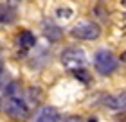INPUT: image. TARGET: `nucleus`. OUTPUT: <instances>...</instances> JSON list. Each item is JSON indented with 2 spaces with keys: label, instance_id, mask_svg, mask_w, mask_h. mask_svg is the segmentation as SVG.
<instances>
[{
  "label": "nucleus",
  "instance_id": "9d476101",
  "mask_svg": "<svg viewBox=\"0 0 126 122\" xmlns=\"http://www.w3.org/2000/svg\"><path fill=\"white\" fill-rule=\"evenodd\" d=\"M74 74V77H76L78 81H81L83 84H88L90 81H92V77H90V74L85 70V68H78V70H72Z\"/></svg>",
  "mask_w": 126,
  "mask_h": 122
},
{
  "label": "nucleus",
  "instance_id": "7ed1b4c3",
  "mask_svg": "<svg viewBox=\"0 0 126 122\" xmlns=\"http://www.w3.org/2000/svg\"><path fill=\"white\" fill-rule=\"evenodd\" d=\"M61 63L70 70H78V68H83L87 65V56L78 47H67L61 52Z\"/></svg>",
  "mask_w": 126,
  "mask_h": 122
},
{
  "label": "nucleus",
  "instance_id": "f03ea898",
  "mask_svg": "<svg viewBox=\"0 0 126 122\" xmlns=\"http://www.w3.org/2000/svg\"><path fill=\"white\" fill-rule=\"evenodd\" d=\"M4 108H5L4 111L16 122H24L29 117V108H27V104L22 101L20 97H7Z\"/></svg>",
  "mask_w": 126,
  "mask_h": 122
},
{
  "label": "nucleus",
  "instance_id": "ddd939ff",
  "mask_svg": "<svg viewBox=\"0 0 126 122\" xmlns=\"http://www.w3.org/2000/svg\"><path fill=\"white\" fill-rule=\"evenodd\" d=\"M0 72H2V63H0Z\"/></svg>",
  "mask_w": 126,
  "mask_h": 122
},
{
  "label": "nucleus",
  "instance_id": "39448f33",
  "mask_svg": "<svg viewBox=\"0 0 126 122\" xmlns=\"http://www.w3.org/2000/svg\"><path fill=\"white\" fill-rule=\"evenodd\" d=\"M58 120H60V111L54 106H45L36 115V122H58Z\"/></svg>",
  "mask_w": 126,
  "mask_h": 122
},
{
  "label": "nucleus",
  "instance_id": "0eeeda50",
  "mask_svg": "<svg viewBox=\"0 0 126 122\" xmlns=\"http://www.w3.org/2000/svg\"><path fill=\"white\" fill-rule=\"evenodd\" d=\"M16 20V11L11 5H0V25H9Z\"/></svg>",
  "mask_w": 126,
  "mask_h": 122
},
{
  "label": "nucleus",
  "instance_id": "20e7f679",
  "mask_svg": "<svg viewBox=\"0 0 126 122\" xmlns=\"http://www.w3.org/2000/svg\"><path fill=\"white\" fill-rule=\"evenodd\" d=\"M72 38H78V40H85V41H90V40H97L101 34V29L97 24L94 22H81V24L74 25L72 27Z\"/></svg>",
  "mask_w": 126,
  "mask_h": 122
},
{
  "label": "nucleus",
  "instance_id": "1a4fd4ad",
  "mask_svg": "<svg viewBox=\"0 0 126 122\" xmlns=\"http://www.w3.org/2000/svg\"><path fill=\"white\" fill-rule=\"evenodd\" d=\"M106 104H108L112 109H124V111H126V94L108 97V99H106Z\"/></svg>",
  "mask_w": 126,
  "mask_h": 122
},
{
  "label": "nucleus",
  "instance_id": "423d86ee",
  "mask_svg": "<svg viewBox=\"0 0 126 122\" xmlns=\"http://www.w3.org/2000/svg\"><path fill=\"white\" fill-rule=\"evenodd\" d=\"M42 29H43V36L49 41H60V38L63 36V31L56 24H52V22H43Z\"/></svg>",
  "mask_w": 126,
  "mask_h": 122
},
{
  "label": "nucleus",
  "instance_id": "6e6552de",
  "mask_svg": "<svg viewBox=\"0 0 126 122\" xmlns=\"http://www.w3.org/2000/svg\"><path fill=\"white\" fill-rule=\"evenodd\" d=\"M18 45L24 50H29L31 47H34L36 45V38H34V34L29 32V31H22L18 34Z\"/></svg>",
  "mask_w": 126,
  "mask_h": 122
},
{
  "label": "nucleus",
  "instance_id": "f257e3e1",
  "mask_svg": "<svg viewBox=\"0 0 126 122\" xmlns=\"http://www.w3.org/2000/svg\"><path fill=\"white\" fill-rule=\"evenodd\" d=\"M94 65H95V70L101 75H110L112 72L117 70L119 63H117L115 56H113L110 50L101 49V50H97L95 56H94Z\"/></svg>",
  "mask_w": 126,
  "mask_h": 122
},
{
  "label": "nucleus",
  "instance_id": "9b49d317",
  "mask_svg": "<svg viewBox=\"0 0 126 122\" xmlns=\"http://www.w3.org/2000/svg\"><path fill=\"white\" fill-rule=\"evenodd\" d=\"M58 16H60V18H70V16H72V11L70 9H58Z\"/></svg>",
  "mask_w": 126,
  "mask_h": 122
},
{
  "label": "nucleus",
  "instance_id": "f8f14e48",
  "mask_svg": "<svg viewBox=\"0 0 126 122\" xmlns=\"http://www.w3.org/2000/svg\"><path fill=\"white\" fill-rule=\"evenodd\" d=\"M121 5H123V9L126 11V0H121Z\"/></svg>",
  "mask_w": 126,
  "mask_h": 122
}]
</instances>
